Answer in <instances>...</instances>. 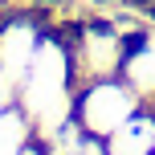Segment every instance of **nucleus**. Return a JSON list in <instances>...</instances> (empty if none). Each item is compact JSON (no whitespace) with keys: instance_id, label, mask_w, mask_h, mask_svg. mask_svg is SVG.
Masks as SVG:
<instances>
[{"instance_id":"nucleus-1","label":"nucleus","mask_w":155,"mask_h":155,"mask_svg":"<svg viewBox=\"0 0 155 155\" xmlns=\"http://www.w3.org/2000/svg\"><path fill=\"white\" fill-rule=\"evenodd\" d=\"M131 114H139V94L127 82H114V78H102V82H90L74 102V123L82 127L90 139H106Z\"/></svg>"},{"instance_id":"nucleus-2","label":"nucleus","mask_w":155,"mask_h":155,"mask_svg":"<svg viewBox=\"0 0 155 155\" xmlns=\"http://www.w3.org/2000/svg\"><path fill=\"white\" fill-rule=\"evenodd\" d=\"M123 41L110 29H90L82 37V45L70 53V78L78 82H102V78H114V70H123Z\"/></svg>"},{"instance_id":"nucleus-3","label":"nucleus","mask_w":155,"mask_h":155,"mask_svg":"<svg viewBox=\"0 0 155 155\" xmlns=\"http://www.w3.org/2000/svg\"><path fill=\"white\" fill-rule=\"evenodd\" d=\"M37 33L29 25H8L0 33V94L4 98H16L29 78V65H33V53H37Z\"/></svg>"},{"instance_id":"nucleus-4","label":"nucleus","mask_w":155,"mask_h":155,"mask_svg":"<svg viewBox=\"0 0 155 155\" xmlns=\"http://www.w3.org/2000/svg\"><path fill=\"white\" fill-rule=\"evenodd\" d=\"M106 155H155V118L131 114L114 135H106Z\"/></svg>"},{"instance_id":"nucleus-5","label":"nucleus","mask_w":155,"mask_h":155,"mask_svg":"<svg viewBox=\"0 0 155 155\" xmlns=\"http://www.w3.org/2000/svg\"><path fill=\"white\" fill-rule=\"evenodd\" d=\"M123 82L143 98H155V41H135L123 57Z\"/></svg>"},{"instance_id":"nucleus-6","label":"nucleus","mask_w":155,"mask_h":155,"mask_svg":"<svg viewBox=\"0 0 155 155\" xmlns=\"http://www.w3.org/2000/svg\"><path fill=\"white\" fill-rule=\"evenodd\" d=\"M29 143V123L21 114H4L0 118V155H16Z\"/></svg>"},{"instance_id":"nucleus-7","label":"nucleus","mask_w":155,"mask_h":155,"mask_svg":"<svg viewBox=\"0 0 155 155\" xmlns=\"http://www.w3.org/2000/svg\"><path fill=\"white\" fill-rule=\"evenodd\" d=\"M78 155H106V147H98L94 139H86L82 147H78Z\"/></svg>"},{"instance_id":"nucleus-8","label":"nucleus","mask_w":155,"mask_h":155,"mask_svg":"<svg viewBox=\"0 0 155 155\" xmlns=\"http://www.w3.org/2000/svg\"><path fill=\"white\" fill-rule=\"evenodd\" d=\"M16 155H45V147H33V143H25V147L16 151Z\"/></svg>"}]
</instances>
